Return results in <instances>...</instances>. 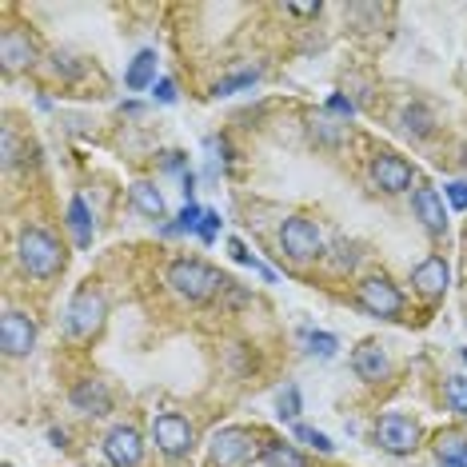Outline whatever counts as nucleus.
I'll return each mask as SVG.
<instances>
[{"label": "nucleus", "mask_w": 467, "mask_h": 467, "mask_svg": "<svg viewBox=\"0 0 467 467\" xmlns=\"http://www.w3.org/2000/svg\"><path fill=\"white\" fill-rule=\"evenodd\" d=\"M168 284H172V292L176 296H184V300H192V304H204L212 300L216 292H224L228 288V275H220L212 264L204 260H176L172 268H168Z\"/></svg>", "instance_id": "f257e3e1"}, {"label": "nucleus", "mask_w": 467, "mask_h": 467, "mask_svg": "<svg viewBox=\"0 0 467 467\" xmlns=\"http://www.w3.org/2000/svg\"><path fill=\"white\" fill-rule=\"evenodd\" d=\"M20 268H25L28 275H36V280H52L60 268H65V252H60V244L52 232L45 228H25L20 232Z\"/></svg>", "instance_id": "f03ea898"}, {"label": "nucleus", "mask_w": 467, "mask_h": 467, "mask_svg": "<svg viewBox=\"0 0 467 467\" xmlns=\"http://www.w3.org/2000/svg\"><path fill=\"white\" fill-rule=\"evenodd\" d=\"M264 448L248 428H220L212 435V463L216 467H248L252 460H260Z\"/></svg>", "instance_id": "7ed1b4c3"}, {"label": "nucleus", "mask_w": 467, "mask_h": 467, "mask_svg": "<svg viewBox=\"0 0 467 467\" xmlns=\"http://www.w3.org/2000/svg\"><path fill=\"white\" fill-rule=\"evenodd\" d=\"M104 316H109V304H104V296L97 288H80L77 296H72L68 312H65V327H68V336L88 339V336H97L100 327H104Z\"/></svg>", "instance_id": "20e7f679"}, {"label": "nucleus", "mask_w": 467, "mask_h": 467, "mask_svg": "<svg viewBox=\"0 0 467 467\" xmlns=\"http://www.w3.org/2000/svg\"><path fill=\"white\" fill-rule=\"evenodd\" d=\"M356 300L368 316H379V320H400V312H403V292L388 275H368V280H359Z\"/></svg>", "instance_id": "39448f33"}, {"label": "nucleus", "mask_w": 467, "mask_h": 467, "mask_svg": "<svg viewBox=\"0 0 467 467\" xmlns=\"http://www.w3.org/2000/svg\"><path fill=\"white\" fill-rule=\"evenodd\" d=\"M280 248L288 252L296 264H307V260H316L324 252V236L307 216H288L284 220V228H280Z\"/></svg>", "instance_id": "423d86ee"}, {"label": "nucleus", "mask_w": 467, "mask_h": 467, "mask_svg": "<svg viewBox=\"0 0 467 467\" xmlns=\"http://www.w3.org/2000/svg\"><path fill=\"white\" fill-rule=\"evenodd\" d=\"M152 440H156V448H161L168 460H180V455L192 451L196 431H192V423L180 416V411H161V416L152 420Z\"/></svg>", "instance_id": "0eeeda50"}, {"label": "nucleus", "mask_w": 467, "mask_h": 467, "mask_svg": "<svg viewBox=\"0 0 467 467\" xmlns=\"http://www.w3.org/2000/svg\"><path fill=\"white\" fill-rule=\"evenodd\" d=\"M376 443L388 455H411L420 443V423L400 416V411H388V416H379V423H376Z\"/></svg>", "instance_id": "6e6552de"}, {"label": "nucleus", "mask_w": 467, "mask_h": 467, "mask_svg": "<svg viewBox=\"0 0 467 467\" xmlns=\"http://www.w3.org/2000/svg\"><path fill=\"white\" fill-rule=\"evenodd\" d=\"M104 455H109L112 467H136L144 460V440L140 431L129 428V423H120V428H112L104 435Z\"/></svg>", "instance_id": "1a4fd4ad"}, {"label": "nucleus", "mask_w": 467, "mask_h": 467, "mask_svg": "<svg viewBox=\"0 0 467 467\" xmlns=\"http://www.w3.org/2000/svg\"><path fill=\"white\" fill-rule=\"evenodd\" d=\"M36 344V324L28 320L25 312H5V320H0V348H5V356H28Z\"/></svg>", "instance_id": "9d476101"}, {"label": "nucleus", "mask_w": 467, "mask_h": 467, "mask_svg": "<svg viewBox=\"0 0 467 467\" xmlns=\"http://www.w3.org/2000/svg\"><path fill=\"white\" fill-rule=\"evenodd\" d=\"M371 180H376L384 192H408L411 188V164L400 161V156H391V152H379L376 161H371Z\"/></svg>", "instance_id": "9b49d317"}, {"label": "nucleus", "mask_w": 467, "mask_h": 467, "mask_svg": "<svg viewBox=\"0 0 467 467\" xmlns=\"http://www.w3.org/2000/svg\"><path fill=\"white\" fill-rule=\"evenodd\" d=\"M411 284H416L420 296H428V300H440V296L448 292V284H451L448 260H443V256H428L416 272H411Z\"/></svg>", "instance_id": "f8f14e48"}, {"label": "nucleus", "mask_w": 467, "mask_h": 467, "mask_svg": "<svg viewBox=\"0 0 467 467\" xmlns=\"http://www.w3.org/2000/svg\"><path fill=\"white\" fill-rule=\"evenodd\" d=\"M411 208H416L420 224L431 232V236H443L448 232V208H443V196L435 188H416L411 192Z\"/></svg>", "instance_id": "ddd939ff"}, {"label": "nucleus", "mask_w": 467, "mask_h": 467, "mask_svg": "<svg viewBox=\"0 0 467 467\" xmlns=\"http://www.w3.org/2000/svg\"><path fill=\"white\" fill-rule=\"evenodd\" d=\"M72 408L84 411V416H109L112 411V391L104 379H80L72 388Z\"/></svg>", "instance_id": "4468645a"}, {"label": "nucleus", "mask_w": 467, "mask_h": 467, "mask_svg": "<svg viewBox=\"0 0 467 467\" xmlns=\"http://www.w3.org/2000/svg\"><path fill=\"white\" fill-rule=\"evenodd\" d=\"M352 371H356L359 379H368V384H379V379H388L391 359H388V352L376 344V339H368V344H359V348H356Z\"/></svg>", "instance_id": "2eb2a0df"}, {"label": "nucleus", "mask_w": 467, "mask_h": 467, "mask_svg": "<svg viewBox=\"0 0 467 467\" xmlns=\"http://www.w3.org/2000/svg\"><path fill=\"white\" fill-rule=\"evenodd\" d=\"M0 60H5V68H8V72L28 68V65H33V60H36L33 40H28L25 33H16V28H8V33L0 36Z\"/></svg>", "instance_id": "dca6fc26"}, {"label": "nucleus", "mask_w": 467, "mask_h": 467, "mask_svg": "<svg viewBox=\"0 0 467 467\" xmlns=\"http://www.w3.org/2000/svg\"><path fill=\"white\" fill-rule=\"evenodd\" d=\"M152 84H156V52L144 48V52H136V60L129 65V72H124V88L144 92V88H152Z\"/></svg>", "instance_id": "f3484780"}, {"label": "nucleus", "mask_w": 467, "mask_h": 467, "mask_svg": "<svg viewBox=\"0 0 467 467\" xmlns=\"http://www.w3.org/2000/svg\"><path fill=\"white\" fill-rule=\"evenodd\" d=\"M129 196H132V208H136V212H144V216H152V220L164 216V196L156 192L152 180H136Z\"/></svg>", "instance_id": "a211bd4d"}, {"label": "nucleus", "mask_w": 467, "mask_h": 467, "mask_svg": "<svg viewBox=\"0 0 467 467\" xmlns=\"http://www.w3.org/2000/svg\"><path fill=\"white\" fill-rule=\"evenodd\" d=\"M435 455H440V463H467V435L440 431L435 435Z\"/></svg>", "instance_id": "6ab92c4d"}, {"label": "nucleus", "mask_w": 467, "mask_h": 467, "mask_svg": "<svg viewBox=\"0 0 467 467\" xmlns=\"http://www.w3.org/2000/svg\"><path fill=\"white\" fill-rule=\"evenodd\" d=\"M68 228H72V236H77L80 248H88L92 244V216H88V204H84L80 196H72V204H68Z\"/></svg>", "instance_id": "aec40b11"}, {"label": "nucleus", "mask_w": 467, "mask_h": 467, "mask_svg": "<svg viewBox=\"0 0 467 467\" xmlns=\"http://www.w3.org/2000/svg\"><path fill=\"white\" fill-rule=\"evenodd\" d=\"M264 463L268 467H307L304 451H296L292 443H268V448H264Z\"/></svg>", "instance_id": "412c9836"}, {"label": "nucleus", "mask_w": 467, "mask_h": 467, "mask_svg": "<svg viewBox=\"0 0 467 467\" xmlns=\"http://www.w3.org/2000/svg\"><path fill=\"white\" fill-rule=\"evenodd\" d=\"M400 124H403V132H411V136H428L435 120L423 104H408V109L400 112Z\"/></svg>", "instance_id": "4be33fe9"}, {"label": "nucleus", "mask_w": 467, "mask_h": 467, "mask_svg": "<svg viewBox=\"0 0 467 467\" xmlns=\"http://www.w3.org/2000/svg\"><path fill=\"white\" fill-rule=\"evenodd\" d=\"M296 440H300V443H307V448H312V451H320V455H332L336 451V443L332 440H327V435L324 431H316V428H307V423H296Z\"/></svg>", "instance_id": "5701e85b"}, {"label": "nucleus", "mask_w": 467, "mask_h": 467, "mask_svg": "<svg viewBox=\"0 0 467 467\" xmlns=\"http://www.w3.org/2000/svg\"><path fill=\"white\" fill-rule=\"evenodd\" d=\"M228 252H232V260H236V264H248V268H252V272H260V275H264V280H268V284L275 280V272L268 268V264H260L256 256H252V252L244 248V240H228Z\"/></svg>", "instance_id": "b1692460"}, {"label": "nucleus", "mask_w": 467, "mask_h": 467, "mask_svg": "<svg viewBox=\"0 0 467 467\" xmlns=\"http://www.w3.org/2000/svg\"><path fill=\"white\" fill-rule=\"evenodd\" d=\"M260 80V72L252 68V72H236V77H224L212 88V97H232V92H240V88H252V84Z\"/></svg>", "instance_id": "393cba45"}, {"label": "nucleus", "mask_w": 467, "mask_h": 467, "mask_svg": "<svg viewBox=\"0 0 467 467\" xmlns=\"http://www.w3.org/2000/svg\"><path fill=\"white\" fill-rule=\"evenodd\" d=\"M200 220H204V208L184 204V212L176 216V224H168V228H164V236H180V232H196V228H200Z\"/></svg>", "instance_id": "a878e982"}, {"label": "nucleus", "mask_w": 467, "mask_h": 467, "mask_svg": "<svg viewBox=\"0 0 467 467\" xmlns=\"http://www.w3.org/2000/svg\"><path fill=\"white\" fill-rule=\"evenodd\" d=\"M304 339H307V352L320 356V359H332L336 348H339V339L332 332H304Z\"/></svg>", "instance_id": "bb28decb"}, {"label": "nucleus", "mask_w": 467, "mask_h": 467, "mask_svg": "<svg viewBox=\"0 0 467 467\" xmlns=\"http://www.w3.org/2000/svg\"><path fill=\"white\" fill-rule=\"evenodd\" d=\"M448 403H451V411H460V416L467 420V376L448 379Z\"/></svg>", "instance_id": "cd10ccee"}, {"label": "nucleus", "mask_w": 467, "mask_h": 467, "mask_svg": "<svg viewBox=\"0 0 467 467\" xmlns=\"http://www.w3.org/2000/svg\"><path fill=\"white\" fill-rule=\"evenodd\" d=\"M300 411H304L300 408V388L288 384V388L280 391V420H292L296 423V420H300Z\"/></svg>", "instance_id": "c85d7f7f"}, {"label": "nucleus", "mask_w": 467, "mask_h": 467, "mask_svg": "<svg viewBox=\"0 0 467 467\" xmlns=\"http://www.w3.org/2000/svg\"><path fill=\"white\" fill-rule=\"evenodd\" d=\"M443 196H448V204L455 212H467V184H463V180H451V184H443Z\"/></svg>", "instance_id": "c756f323"}, {"label": "nucleus", "mask_w": 467, "mask_h": 467, "mask_svg": "<svg viewBox=\"0 0 467 467\" xmlns=\"http://www.w3.org/2000/svg\"><path fill=\"white\" fill-rule=\"evenodd\" d=\"M152 97L161 100V104H176V100H180V92H176V80H172V77H161V80L152 84Z\"/></svg>", "instance_id": "7c9ffc66"}, {"label": "nucleus", "mask_w": 467, "mask_h": 467, "mask_svg": "<svg viewBox=\"0 0 467 467\" xmlns=\"http://www.w3.org/2000/svg\"><path fill=\"white\" fill-rule=\"evenodd\" d=\"M216 232H220V212H204V220H200V228H196V236L200 240H204V244H212V240H216Z\"/></svg>", "instance_id": "2f4dec72"}, {"label": "nucleus", "mask_w": 467, "mask_h": 467, "mask_svg": "<svg viewBox=\"0 0 467 467\" xmlns=\"http://www.w3.org/2000/svg\"><path fill=\"white\" fill-rule=\"evenodd\" d=\"M327 112H339V116H352V112H356V104H352V100H344V97H332V100H327Z\"/></svg>", "instance_id": "473e14b6"}, {"label": "nucleus", "mask_w": 467, "mask_h": 467, "mask_svg": "<svg viewBox=\"0 0 467 467\" xmlns=\"http://www.w3.org/2000/svg\"><path fill=\"white\" fill-rule=\"evenodd\" d=\"M164 168H172V172H188L184 152H164Z\"/></svg>", "instance_id": "72a5a7b5"}, {"label": "nucleus", "mask_w": 467, "mask_h": 467, "mask_svg": "<svg viewBox=\"0 0 467 467\" xmlns=\"http://www.w3.org/2000/svg\"><path fill=\"white\" fill-rule=\"evenodd\" d=\"M288 13H296V16H316V13H320V5H288Z\"/></svg>", "instance_id": "f704fd0d"}, {"label": "nucleus", "mask_w": 467, "mask_h": 467, "mask_svg": "<svg viewBox=\"0 0 467 467\" xmlns=\"http://www.w3.org/2000/svg\"><path fill=\"white\" fill-rule=\"evenodd\" d=\"M440 467H467V463H440Z\"/></svg>", "instance_id": "c9c22d12"}, {"label": "nucleus", "mask_w": 467, "mask_h": 467, "mask_svg": "<svg viewBox=\"0 0 467 467\" xmlns=\"http://www.w3.org/2000/svg\"><path fill=\"white\" fill-rule=\"evenodd\" d=\"M463 364H467V348H463Z\"/></svg>", "instance_id": "e433bc0d"}]
</instances>
